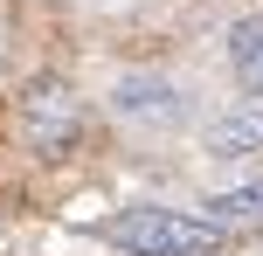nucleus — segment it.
Listing matches in <instances>:
<instances>
[{"label":"nucleus","instance_id":"nucleus-6","mask_svg":"<svg viewBox=\"0 0 263 256\" xmlns=\"http://www.w3.org/2000/svg\"><path fill=\"white\" fill-rule=\"evenodd\" d=\"M201 208H208V222H215V229L242 235V229H256V222H263V180H256V187H229V194H208Z\"/></svg>","mask_w":263,"mask_h":256},{"label":"nucleus","instance_id":"nucleus-3","mask_svg":"<svg viewBox=\"0 0 263 256\" xmlns=\"http://www.w3.org/2000/svg\"><path fill=\"white\" fill-rule=\"evenodd\" d=\"M111 111L125 125H153V132H173L187 118V90L173 76H153V69H132V76L111 83Z\"/></svg>","mask_w":263,"mask_h":256},{"label":"nucleus","instance_id":"nucleus-1","mask_svg":"<svg viewBox=\"0 0 263 256\" xmlns=\"http://www.w3.org/2000/svg\"><path fill=\"white\" fill-rule=\"evenodd\" d=\"M104 243L125 256H215L229 229H215L208 215H180V208H125L118 222H104Z\"/></svg>","mask_w":263,"mask_h":256},{"label":"nucleus","instance_id":"nucleus-2","mask_svg":"<svg viewBox=\"0 0 263 256\" xmlns=\"http://www.w3.org/2000/svg\"><path fill=\"white\" fill-rule=\"evenodd\" d=\"M83 139V97L63 76H35L21 90V146L35 160H69Z\"/></svg>","mask_w":263,"mask_h":256},{"label":"nucleus","instance_id":"nucleus-4","mask_svg":"<svg viewBox=\"0 0 263 256\" xmlns=\"http://www.w3.org/2000/svg\"><path fill=\"white\" fill-rule=\"evenodd\" d=\"M208 152L215 160H250V152H263V97L222 111V118L208 125Z\"/></svg>","mask_w":263,"mask_h":256},{"label":"nucleus","instance_id":"nucleus-5","mask_svg":"<svg viewBox=\"0 0 263 256\" xmlns=\"http://www.w3.org/2000/svg\"><path fill=\"white\" fill-rule=\"evenodd\" d=\"M229 69H236V83L250 97H263V14L229 28Z\"/></svg>","mask_w":263,"mask_h":256}]
</instances>
